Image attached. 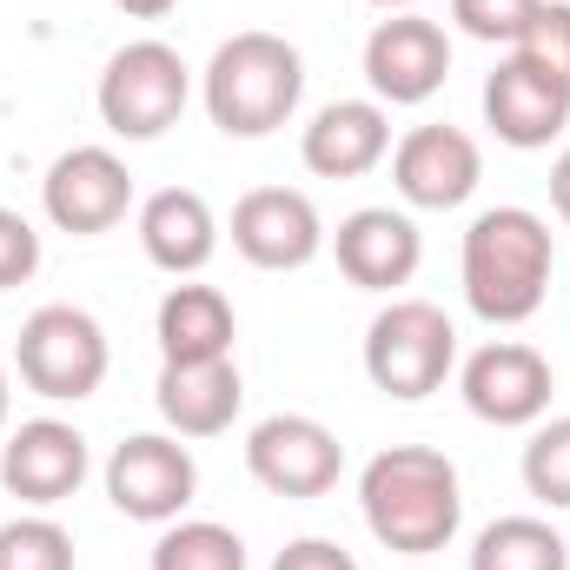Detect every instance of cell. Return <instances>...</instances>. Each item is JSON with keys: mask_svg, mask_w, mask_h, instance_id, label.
<instances>
[{"mask_svg": "<svg viewBox=\"0 0 570 570\" xmlns=\"http://www.w3.org/2000/svg\"><path fill=\"white\" fill-rule=\"evenodd\" d=\"M458 392H464L471 419H484V425H498V431H524L551 412L558 372H551V358H544L538 345H524V338H491V345H478V352L464 358Z\"/></svg>", "mask_w": 570, "mask_h": 570, "instance_id": "ba28073f", "label": "cell"}, {"mask_svg": "<svg viewBox=\"0 0 570 570\" xmlns=\"http://www.w3.org/2000/svg\"><path fill=\"white\" fill-rule=\"evenodd\" d=\"M153 405L173 438H219L233 431L239 405H246V379L233 358H206V365H159Z\"/></svg>", "mask_w": 570, "mask_h": 570, "instance_id": "ac0fdd59", "label": "cell"}, {"mask_svg": "<svg viewBox=\"0 0 570 570\" xmlns=\"http://www.w3.org/2000/svg\"><path fill=\"white\" fill-rule=\"evenodd\" d=\"M332 259H338V273L358 285V292H399V285L419 279L425 239H419V219L412 213H399V206H358V213L338 219Z\"/></svg>", "mask_w": 570, "mask_h": 570, "instance_id": "9a60e30c", "label": "cell"}, {"mask_svg": "<svg viewBox=\"0 0 570 570\" xmlns=\"http://www.w3.org/2000/svg\"><path fill=\"white\" fill-rule=\"evenodd\" d=\"M7 419H13V379H7V365H0V431H7Z\"/></svg>", "mask_w": 570, "mask_h": 570, "instance_id": "4dcf8cb0", "label": "cell"}, {"mask_svg": "<svg viewBox=\"0 0 570 570\" xmlns=\"http://www.w3.org/2000/svg\"><path fill=\"white\" fill-rule=\"evenodd\" d=\"M273 570H358V558L345 551V544H332V538H292Z\"/></svg>", "mask_w": 570, "mask_h": 570, "instance_id": "83f0119b", "label": "cell"}, {"mask_svg": "<svg viewBox=\"0 0 570 570\" xmlns=\"http://www.w3.org/2000/svg\"><path fill=\"white\" fill-rule=\"evenodd\" d=\"M471 570H570V551L544 518H498L478 531Z\"/></svg>", "mask_w": 570, "mask_h": 570, "instance_id": "44dd1931", "label": "cell"}, {"mask_svg": "<svg viewBox=\"0 0 570 570\" xmlns=\"http://www.w3.org/2000/svg\"><path fill=\"white\" fill-rule=\"evenodd\" d=\"M153 570H246V538L213 518H173L153 544Z\"/></svg>", "mask_w": 570, "mask_h": 570, "instance_id": "7402d4cb", "label": "cell"}, {"mask_svg": "<svg viewBox=\"0 0 570 570\" xmlns=\"http://www.w3.org/2000/svg\"><path fill=\"white\" fill-rule=\"evenodd\" d=\"M484 179V153L464 127L451 120H431V127H412L405 140L392 146V186L412 213H451L478 193Z\"/></svg>", "mask_w": 570, "mask_h": 570, "instance_id": "4fadbf2b", "label": "cell"}, {"mask_svg": "<svg viewBox=\"0 0 570 570\" xmlns=\"http://www.w3.org/2000/svg\"><path fill=\"white\" fill-rule=\"evenodd\" d=\"M0 570H73V531L53 518H7L0 524Z\"/></svg>", "mask_w": 570, "mask_h": 570, "instance_id": "cb8c5ba5", "label": "cell"}, {"mask_svg": "<svg viewBox=\"0 0 570 570\" xmlns=\"http://www.w3.org/2000/svg\"><path fill=\"white\" fill-rule=\"evenodd\" d=\"M33 273H40V233H33V219H27V213L0 206V292L27 285Z\"/></svg>", "mask_w": 570, "mask_h": 570, "instance_id": "4316f807", "label": "cell"}, {"mask_svg": "<svg viewBox=\"0 0 570 570\" xmlns=\"http://www.w3.org/2000/svg\"><path fill=\"white\" fill-rule=\"evenodd\" d=\"M107 498L134 524H173L199 498V464L173 431H134L107 451Z\"/></svg>", "mask_w": 570, "mask_h": 570, "instance_id": "52a82bcc", "label": "cell"}, {"mask_svg": "<svg viewBox=\"0 0 570 570\" xmlns=\"http://www.w3.org/2000/svg\"><path fill=\"white\" fill-rule=\"evenodd\" d=\"M451 80V33L425 13H392L365 33V87L379 107H425Z\"/></svg>", "mask_w": 570, "mask_h": 570, "instance_id": "8fae6325", "label": "cell"}, {"mask_svg": "<svg viewBox=\"0 0 570 570\" xmlns=\"http://www.w3.org/2000/svg\"><path fill=\"white\" fill-rule=\"evenodd\" d=\"M451 365H458V325L431 298H392L365 325V379L385 399L419 405L451 379Z\"/></svg>", "mask_w": 570, "mask_h": 570, "instance_id": "5b68a950", "label": "cell"}, {"mask_svg": "<svg viewBox=\"0 0 570 570\" xmlns=\"http://www.w3.org/2000/svg\"><path fill=\"white\" fill-rule=\"evenodd\" d=\"M524 491L551 511H570V412L564 419H538L524 444Z\"/></svg>", "mask_w": 570, "mask_h": 570, "instance_id": "603a6c76", "label": "cell"}, {"mask_svg": "<svg viewBox=\"0 0 570 570\" xmlns=\"http://www.w3.org/2000/svg\"><path fill=\"white\" fill-rule=\"evenodd\" d=\"M551 266H558V239H551V219L531 206H484L464 226L458 279H464V305L484 325L538 318V305L551 292Z\"/></svg>", "mask_w": 570, "mask_h": 570, "instance_id": "7a4b0ae2", "label": "cell"}, {"mask_svg": "<svg viewBox=\"0 0 570 570\" xmlns=\"http://www.w3.org/2000/svg\"><path fill=\"white\" fill-rule=\"evenodd\" d=\"M114 7H120V13H134V20H166L179 0H114Z\"/></svg>", "mask_w": 570, "mask_h": 570, "instance_id": "f546056e", "label": "cell"}, {"mask_svg": "<svg viewBox=\"0 0 570 570\" xmlns=\"http://www.w3.org/2000/svg\"><path fill=\"white\" fill-rule=\"evenodd\" d=\"M153 338H159V358L166 365H206V358H233V338H239V312L219 285L179 279L159 312H153Z\"/></svg>", "mask_w": 570, "mask_h": 570, "instance_id": "ffe728a7", "label": "cell"}, {"mask_svg": "<svg viewBox=\"0 0 570 570\" xmlns=\"http://www.w3.org/2000/svg\"><path fill=\"white\" fill-rule=\"evenodd\" d=\"M140 253L159 273H173V279L206 273L213 253H219V219H213L206 193H193V186H159L140 206Z\"/></svg>", "mask_w": 570, "mask_h": 570, "instance_id": "d6986e66", "label": "cell"}, {"mask_svg": "<svg viewBox=\"0 0 570 570\" xmlns=\"http://www.w3.org/2000/svg\"><path fill=\"white\" fill-rule=\"evenodd\" d=\"M87 471H94V451H87L80 425H67V419H27L0 444V484L33 511L67 504L87 484Z\"/></svg>", "mask_w": 570, "mask_h": 570, "instance_id": "5bb4252c", "label": "cell"}, {"mask_svg": "<svg viewBox=\"0 0 570 570\" xmlns=\"http://www.w3.org/2000/svg\"><path fill=\"white\" fill-rule=\"evenodd\" d=\"M186 100H193V67L166 40H127L107 60L100 94H94L107 134H120V140H159L166 127H179Z\"/></svg>", "mask_w": 570, "mask_h": 570, "instance_id": "8992f818", "label": "cell"}, {"mask_svg": "<svg viewBox=\"0 0 570 570\" xmlns=\"http://www.w3.org/2000/svg\"><path fill=\"white\" fill-rule=\"evenodd\" d=\"M358 511L365 531L399 551V558H431L458 538L464 524V484L458 464L431 444H385L358 471Z\"/></svg>", "mask_w": 570, "mask_h": 570, "instance_id": "6da1fadb", "label": "cell"}, {"mask_svg": "<svg viewBox=\"0 0 570 570\" xmlns=\"http://www.w3.org/2000/svg\"><path fill=\"white\" fill-rule=\"evenodd\" d=\"M40 213L73 233V239H100L134 213V173L114 146H67L47 179H40Z\"/></svg>", "mask_w": 570, "mask_h": 570, "instance_id": "9c48e42d", "label": "cell"}, {"mask_svg": "<svg viewBox=\"0 0 570 570\" xmlns=\"http://www.w3.org/2000/svg\"><path fill=\"white\" fill-rule=\"evenodd\" d=\"M246 471L273 498H325L345 471V444L305 412H273L246 431Z\"/></svg>", "mask_w": 570, "mask_h": 570, "instance_id": "30bf717a", "label": "cell"}, {"mask_svg": "<svg viewBox=\"0 0 570 570\" xmlns=\"http://www.w3.org/2000/svg\"><path fill=\"white\" fill-rule=\"evenodd\" d=\"M484 127L511 146V153H544L570 127V94L511 53L484 80Z\"/></svg>", "mask_w": 570, "mask_h": 570, "instance_id": "e0dca14e", "label": "cell"}, {"mask_svg": "<svg viewBox=\"0 0 570 570\" xmlns=\"http://www.w3.org/2000/svg\"><path fill=\"white\" fill-rule=\"evenodd\" d=\"M538 0H451V20L458 33L484 40V47H518V33L531 27Z\"/></svg>", "mask_w": 570, "mask_h": 570, "instance_id": "484cf974", "label": "cell"}, {"mask_svg": "<svg viewBox=\"0 0 570 570\" xmlns=\"http://www.w3.org/2000/svg\"><path fill=\"white\" fill-rule=\"evenodd\" d=\"M511 53L570 94V0H538V13H531V27L518 33Z\"/></svg>", "mask_w": 570, "mask_h": 570, "instance_id": "d4e9b609", "label": "cell"}, {"mask_svg": "<svg viewBox=\"0 0 570 570\" xmlns=\"http://www.w3.org/2000/svg\"><path fill=\"white\" fill-rule=\"evenodd\" d=\"M199 100L226 140H266L305 100V60L285 33L246 27L213 47V60L199 73Z\"/></svg>", "mask_w": 570, "mask_h": 570, "instance_id": "3957f363", "label": "cell"}, {"mask_svg": "<svg viewBox=\"0 0 570 570\" xmlns=\"http://www.w3.org/2000/svg\"><path fill=\"white\" fill-rule=\"evenodd\" d=\"M365 7H385V13H419L425 0H365Z\"/></svg>", "mask_w": 570, "mask_h": 570, "instance_id": "1f68e13d", "label": "cell"}, {"mask_svg": "<svg viewBox=\"0 0 570 570\" xmlns=\"http://www.w3.org/2000/svg\"><path fill=\"white\" fill-rule=\"evenodd\" d=\"M412 570H425V564H412Z\"/></svg>", "mask_w": 570, "mask_h": 570, "instance_id": "d6a6232c", "label": "cell"}, {"mask_svg": "<svg viewBox=\"0 0 570 570\" xmlns=\"http://www.w3.org/2000/svg\"><path fill=\"white\" fill-rule=\"evenodd\" d=\"M233 253L259 273H298L325 253V219L298 186H253L233 206Z\"/></svg>", "mask_w": 570, "mask_h": 570, "instance_id": "7c38bea8", "label": "cell"}, {"mask_svg": "<svg viewBox=\"0 0 570 570\" xmlns=\"http://www.w3.org/2000/svg\"><path fill=\"white\" fill-rule=\"evenodd\" d=\"M551 213L570 226V146L551 159Z\"/></svg>", "mask_w": 570, "mask_h": 570, "instance_id": "f1b7e54d", "label": "cell"}, {"mask_svg": "<svg viewBox=\"0 0 570 570\" xmlns=\"http://www.w3.org/2000/svg\"><path fill=\"white\" fill-rule=\"evenodd\" d=\"M298 159L318 179H365L392 159V114L379 100H332L305 120Z\"/></svg>", "mask_w": 570, "mask_h": 570, "instance_id": "2e32d148", "label": "cell"}, {"mask_svg": "<svg viewBox=\"0 0 570 570\" xmlns=\"http://www.w3.org/2000/svg\"><path fill=\"white\" fill-rule=\"evenodd\" d=\"M13 372L33 399L47 405H80L107 385L114 372V345H107V325L87 312V305H40L27 312L20 338H13Z\"/></svg>", "mask_w": 570, "mask_h": 570, "instance_id": "277c9868", "label": "cell"}]
</instances>
